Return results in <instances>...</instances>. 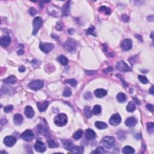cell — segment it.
Returning a JSON list of instances; mask_svg holds the SVG:
<instances>
[{
	"mask_svg": "<svg viewBox=\"0 0 154 154\" xmlns=\"http://www.w3.org/2000/svg\"><path fill=\"white\" fill-rule=\"evenodd\" d=\"M54 123L57 126H64L68 123V116L64 113H60L54 118Z\"/></svg>",
	"mask_w": 154,
	"mask_h": 154,
	"instance_id": "obj_1",
	"label": "cell"
},
{
	"mask_svg": "<svg viewBox=\"0 0 154 154\" xmlns=\"http://www.w3.org/2000/svg\"><path fill=\"white\" fill-rule=\"evenodd\" d=\"M33 35H36L38 31L42 25V19L40 17H36L34 19L33 22Z\"/></svg>",
	"mask_w": 154,
	"mask_h": 154,
	"instance_id": "obj_2",
	"label": "cell"
},
{
	"mask_svg": "<svg viewBox=\"0 0 154 154\" xmlns=\"http://www.w3.org/2000/svg\"><path fill=\"white\" fill-rule=\"evenodd\" d=\"M44 86V83L41 80H35L28 84V87L33 90H40Z\"/></svg>",
	"mask_w": 154,
	"mask_h": 154,
	"instance_id": "obj_3",
	"label": "cell"
},
{
	"mask_svg": "<svg viewBox=\"0 0 154 154\" xmlns=\"http://www.w3.org/2000/svg\"><path fill=\"white\" fill-rule=\"evenodd\" d=\"M54 47V45L51 43H42L41 42L39 45L40 49L46 54L49 53L50 51L53 49Z\"/></svg>",
	"mask_w": 154,
	"mask_h": 154,
	"instance_id": "obj_4",
	"label": "cell"
},
{
	"mask_svg": "<svg viewBox=\"0 0 154 154\" xmlns=\"http://www.w3.org/2000/svg\"><path fill=\"white\" fill-rule=\"evenodd\" d=\"M116 68L120 72H128L131 70V68L123 61H120L117 63Z\"/></svg>",
	"mask_w": 154,
	"mask_h": 154,
	"instance_id": "obj_5",
	"label": "cell"
},
{
	"mask_svg": "<svg viewBox=\"0 0 154 154\" xmlns=\"http://www.w3.org/2000/svg\"><path fill=\"white\" fill-rule=\"evenodd\" d=\"M21 138L26 142H30L33 139L34 133L31 130H27L21 134Z\"/></svg>",
	"mask_w": 154,
	"mask_h": 154,
	"instance_id": "obj_6",
	"label": "cell"
},
{
	"mask_svg": "<svg viewBox=\"0 0 154 154\" xmlns=\"http://www.w3.org/2000/svg\"><path fill=\"white\" fill-rule=\"evenodd\" d=\"M121 120H122V119H121L120 116L117 113V114H113L111 116L109 122H110V123L111 125L117 126L120 123Z\"/></svg>",
	"mask_w": 154,
	"mask_h": 154,
	"instance_id": "obj_7",
	"label": "cell"
},
{
	"mask_svg": "<svg viewBox=\"0 0 154 154\" xmlns=\"http://www.w3.org/2000/svg\"><path fill=\"white\" fill-rule=\"evenodd\" d=\"M64 47L68 51H72L76 48V42L72 39H69L64 43Z\"/></svg>",
	"mask_w": 154,
	"mask_h": 154,
	"instance_id": "obj_8",
	"label": "cell"
},
{
	"mask_svg": "<svg viewBox=\"0 0 154 154\" xmlns=\"http://www.w3.org/2000/svg\"><path fill=\"white\" fill-rule=\"evenodd\" d=\"M16 142V139L13 136H7L4 139V143L7 147H12Z\"/></svg>",
	"mask_w": 154,
	"mask_h": 154,
	"instance_id": "obj_9",
	"label": "cell"
},
{
	"mask_svg": "<svg viewBox=\"0 0 154 154\" xmlns=\"http://www.w3.org/2000/svg\"><path fill=\"white\" fill-rule=\"evenodd\" d=\"M102 142L104 143V144L108 148H110L111 146H113L114 143V139L113 137L111 136H107L103 138Z\"/></svg>",
	"mask_w": 154,
	"mask_h": 154,
	"instance_id": "obj_10",
	"label": "cell"
},
{
	"mask_svg": "<svg viewBox=\"0 0 154 154\" xmlns=\"http://www.w3.org/2000/svg\"><path fill=\"white\" fill-rule=\"evenodd\" d=\"M121 48L125 51H129L132 48V41L129 39H125L122 42Z\"/></svg>",
	"mask_w": 154,
	"mask_h": 154,
	"instance_id": "obj_11",
	"label": "cell"
},
{
	"mask_svg": "<svg viewBox=\"0 0 154 154\" xmlns=\"http://www.w3.org/2000/svg\"><path fill=\"white\" fill-rule=\"evenodd\" d=\"M35 148L37 152L43 153V152H44L45 151H46L47 147H46L45 144L43 142H40V141L39 140H37L35 145Z\"/></svg>",
	"mask_w": 154,
	"mask_h": 154,
	"instance_id": "obj_12",
	"label": "cell"
},
{
	"mask_svg": "<svg viewBox=\"0 0 154 154\" xmlns=\"http://www.w3.org/2000/svg\"><path fill=\"white\" fill-rule=\"evenodd\" d=\"M85 137L87 140H93L96 137V133L93 130H91V129H87V130H85Z\"/></svg>",
	"mask_w": 154,
	"mask_h": 154,
	"instance_id": "obj_13",
	"label": "cell"
},
{
	"mask_svg": "<svg viewBox=\"0 0 154 154\" xmlns=\"http://www.w3.org/2000/svg\"><path fill=\"white\" fill-rule=\"evenodd\" d=\"M11 43V37L9 36H5L0 40L1 45L3 47H7Z\"/></svg>",
	"mask_w": 154,
	"mask_h": 154,
	"instance_id": "obj_14",
	"label": "cell"
},
{
	"mask_svg": "<svg viewBox=\"0 0 154 154\" xmlns=\"http://www.w3.org/2000/svg\"><path fill=\"white\" fill-rule=\"evenodd\" d=\"M35 114V112L31 106H27L25 108V115L28 118H33Z\"/></svg>",
	"mask_w": 154,
	"mask_h": 154,
	"instance_id": "obj_15",
	"label": "cell"
},
{
	"mask_svg": "<svg viewBox=\"0 0 154 154\" xmlns=\"http://www.w3.org/2000/svg\"><path fill=\"white\" fill-rule=\"evenodd\" d=\"M37 108L39 110V111L43 112V111H45L47 109L48 105H49V102L47 101H43V102H37Z\"/></svg>",
	"mask_w": 154,
	"mask_h": 154,
	"instance_id": "obj_16",
	"label": "cell"
},
{
	"mask_svg": "<svg viewBox=\"0 0 154 154\" xmlns=\"http://www.w3.org/2000/svg\"><path fill=\"white\" fill-rule=\"evenodd\" d=\"M137 123V120L134 117H130L125 121V125L128 127H133Z\"/></svg>",
	"mask_w": 154,
	"mask_h": 154,
	"instance_id": "obj_17",
	"label": "cell"
},
{
	"mask_svg": "<svg viewBox=\"0 0 154 154\" xmlns=\"http://www.w3.org/2000/svg\"><path fill=\"white\" fill-rule=\"evenodd\" d=\"M107 94V92L103 89H98L95 91V95L98 98H101L104 97Z\"/></svg>",
	"mask_w": 154,
	"mask_h": 154,
	"instance_id": "obj_18",
	"label": "cell"
},
{
	"mask_svg": "<svg viewBox=\"0 0 154 154\" xmlns=\"http://www.w3.org/2000/svg\"><path fill=\"white\" fill-rule=\"evenodd\" d=\"M71 151L72 153L73 154H81L84 152V147L82 146H72L71 148Z\"/></svg>",
	"mask_w": 154,
	"mask_h": 154,
	"instance_id": "obj_19",
	"label": "cell"
},
{
	"mask_svg": "<svg viewBox=\"0 0 154 154\" xmlns=\"http://www.w3.org/2000/svg\"><path fill=\"white\" fill-rule=\"evenodd\" d=\"M13 120L14 124L16 125H20L23 122V117L21 114H17L14 116Z\"/></svg>",
	"mask_w": 154,
	"mask_h": 154,
	"instance_id": "obj_20",
	"label": "cell"
},
{
	"mask_svg": "<svg viewBox=\"0 0 154 154\" xmlns=\"http://www.w3.org/2000/svg\"><path fill=\"white\" fill-rule=\"evenodd\" d=\"M69 2H70V1H68V2H66V3L62 7L63 16L69 15V13H70V10H69Z\"/></svg>",
	"mask_w": 154,
	"mask_h": 154,
	"instance_id": "obj_21",
	"label": "cell"
},
{
	"mask_svg": "<svg viewBox=\"0 0 154 154\" xmlns=\"http://www.w3.org/2000/svg\"><path fill=\"white\" fill-rule=\"evenodd\" d=\"M57 60L60 64H61L63 66H67L68 64V63H69L68 59L65 56H63V55L59 56L57 58Z\"/></svg>",
	"mask_w": 154,
	"mask_h": 154,
	"instance_id": "obj_22",
	"label": "cell"
},
{
	"mask_svg": "<svg viewBox=\"0 0 154 154\" xmlns=\"http://www.w3.org/2000/svg\"><path fill=\"white\" fill-rule=\"evenodd\" d=\"M17 80L16 78L13 75H11L9 77H8L7 78L5 79L4 80V83L6 84H13L14 83H16V82Z\"/></svg>",
	"mask_w": 154,
	"mask_h": 154,
	"instance_id": "obj_23",
	"label": "cell"
},
{
	"mask_svg": "<svg viewBox=\"0 0 154 154\" xmlns=\"http://www.w3.org/2000/svg\"><path fill=\"white\" fill-rule=\"evenodd\" d=\"M122 152L123 154H133L135 152V149L133 147L129 146H126L124 147L122 149Z\"/></svg>",
	"mask_w": 154,
	"mask_h": 154,
	"instance_id": "obj_24",
	"label": "cell"
},
{
	"mask_svg": "<svg viewBox=\"0 0 154 154\" xmlns=\"http://www.w3.org/2000/svg\"><path fill=\"white\" fill-rule=\"evenodd\" d=\"M95 126L97 128L99 129V130H104L107 128V124L105 122H99V121H97L95 123Z\"/></svg>",
	"mask_w": 154,
	"mask_h": 154,
	"instance_id": "obj_25",
	"label": "cell"
},
{
	"mask_svg": "<svg viewBox=\"0 0 154 154\" xmlns=\"http://www.w3.org/2000/svg\"><path fill=\"white\" fill-rule=\"evenodd\" d=\"M136 109L135 107V104L133 102H129V104H128L127 107H126V110H127L128 112H134L135 111V110Z\"/></svg>",
	"mask_w": 154,
	"mask_h": 154,
	"instance_id": "obj_26",
	"label": "cell"
},
{
	"mask_svg": "<svg viewBox=\"0 0 154 154\" xmlns=\"http://www.w3.org/2000/svg\"><path fill=\"white\" fill-rule=\"evenodd\" d=\"M84 114H85V116H86L87 118H90V117H92V111L91 108L89 107V106H85L84 107Z\"/></svg>",
	"mask_w": 154,
	"mask_h": 154,
	"instance_id": "obj_27",
	"label": "cell"
},
{
	"mask_svg": "<svg viewBox=\"0 0 154 154\" xmlns=\"http://www.w3.org/2000/svg\"><path fill=\"white\" fill-rule=\"evenodd\" d=\"M117 99L119 102H124L126 100V96L125 94L123 93H118L117 95Z\"/></svg>",
	"mask_w": 154,
	"mask_h": 154,
	"instance_id": "obj_28",
	"label": "cell"
},
{
	"mask_svg": "<svg viewBox=\"0 0 154 154\" xmlns=\"http://www.w3.org/2000/svg\"><path fill=\"white\" fill-rule=\"evenodd\" d=\"M83 134V131L81 130H79L73 134V138L75 139V140H78V139H81L82 137Z\"/></svg>",
	"mask_w": 154,
	"mask_h": 154,
	"instance_id": "obj_29",
	"label": "cell"
},
{
	"mask_svg": "<svg viewBox=\"0 0 154 154\" xmlns=\"http://www.w3.org/2000/svg\"><path fill=\"white\" fill-rule=\"evenodd\" d=\"M147 130L149 133L153 134L154 132V123L153 122H148L147 123Z\"/></svg>",
	"mask_w": 154,
	"mask_h": 154,
	"instance_id": "obj_30",
	"label": "cell"
},
{
	"mask_svg": "<svg viewBox=\"0 0 154 154\" xmlns=\"http://www.w3.org/2000/svg\"><path fill=\"white\" fill-rule=\"evenodd\" d=\"M101 110H102L101 109V107L99 105H95L94 106V107H93L92 112H93V114H95V115H98V114H100L101 113Z\"/></svg>",
	"mask_w": 154,
	"mask_h": 154,
	"instance_id": "obj_31",
	"label": "cell"
},
{
	"mask_svg": "<svg viewBox=\"0 0 154 154\" xmlns=\"http://www.w3.org/2000/svg\"><path fill=\"white\" fill-rule=\"evenodd\" d=\"M72 144H73V143L70 140H66L64 142V146L66 149L68 151H71V148L72 147Z\"/></svg>",
	"mask_w": 154,
	"mask_h": 154,
	"instance_id": "obj_32",
	"label": "cell"
},
{
	"mask_svg": "<svg viewBox=\"0 0 154 154\" xmlns=\"http://www.w3.org/2000/svg\"><path fill=\"white\" fill-rule=\"evenodd\" d=\"M92 153H96V154H103L107 153V151H105V149H104V148L102 147L99 146L98 147H97L95 151H93Z\"/></svg>",
	"mask_w": 154,
	"mask_h": 154,
	"instance_id": "obj_33",
	"label": "cell"
},
{
	"mask_svg": "<svg viewBox=\"0 0 154 154\" xmlns=\"http://www.w3.org/2000/svg\"><path fill=\"white\" fill-rule=\"evenodd\" d=\"M48 144L49 147H51V148H55V147H59V144L53 140H51V139L48 140Z\"/></svg>",
	"mask_w": 154,
	"mask_h": 154,
	"instance_id": "obj_34",
	"label": "cell"
},
{
	"mask_svg": "<svg viewBox=\"0 0 154 154\" xmlns=\"http://www.w3.org/2000/svg\"><path fill=\"white\" fill-rule=\"evenodd\" d=\"M72 95V90L70 88L66 87L63 92V96L65 97H69Z\"/></svg>",
	"mask_w": 154,
	"mask_h": 154,
	"instance_id": "obj_35",
	"label": "cell"
},
{
	"mask_svg": "<svg viewBox=\"0 0 154 154\" xmlns=\"http://www.w3.org/2000/svg\"><path fill=\"white\" fill-rule=\"evenodd\" d=\"M65 83L69 84H70L71 85H72V86L75 87L77 85V82L75 80H74V79H70V80H66Z\"/></svg>",
	"mask_w": 154,
	"mask_h": 154,
	"instance_id": "obj_36",
	"label": "cell"
},
{
	"mask_svg": "<svg viewBox=\"0 0 154 154\" xmlns=\"http://www.w3.org/2000/svg\"><path fill=\"white\" fill-rule=\"evenodd\" d=\"M138 78H139V80H140V81L142 83L147 84V83H148V80H147V78L146 77H144V76L139 75Z\"/></svg>",
	"mask_w": 154,
	"mask_h": 154,
	"instance_id": "obj_37",
	"label": "cell"
},
{
	"mask_svg": "<svg viewBox=\"0 0 154 154\" xmlns=\"http://www.w3.org/2000/svg\"><path fill=\"white\" fill-rule=\"evenodd\" d=\"M13 109V106L12 105H9L5 107L4 110L6 113H10L12 111Z\"/></svg>",
	"mask_w": 154,
	"mask_h": 154,
	"instance_id": "obj_38",
	"label": "cell"
},
{
	"mask_svg": "<svg viewBox=\"0 0 154 154\" xmlns=\"http://www.w3.org/2000/svg\"><path fill=\"white\" fill-rule=\"evenodd\" d=\"M95 30V27H93V26H92V27H90V28H89L87 29V31L86 32V34L87 35H93V36H96L94 35V33H93V31H94Z\"/></svg>",
	"mask_w": 154,
	"mask_h": 154,
	"instance_id": "obj_39",
	"label": "cell"
},
{
	"mask_svg": "<svg viewBox=\"0 0 154 154\" xmlns=\"http://www.w3.org/2000/svg\"><path fill=\"white\" fill-rule=\"evenodd\" d=\"M63 24L61 22H57L56 25V30L58 31H61L63 30Z\"/></svg>",
	"mask_w": 154,
	"mask_h": 154,
	"instance_id": "obj_40",
	"label": "cell"
},
{
	"mask_svg": "<svg viewBox=\"0 0 154 154\" xmlns=\"http://www.w3.org/2000/svg\"><path fill=\"white\" fill-rule=\"evenodd\" d=\"M84 96L85 99L90 100L92 98V95L91 93H90V92H87V93H85V94H84Z\"/></svg>",
	"mask_w": 154,
	"mask_h": 154,
	"instance_id": "obj_41",
	"label": "cell"
},
{
	"mask_svg": "<svg viewBox=\"0 0 154 154\" xmlns=\"http://www.w3.org/2000/svg\"><path fill=\"white\" fill-rule=\"evenodd\" d=\"M122 20L124 22H128L129 21H130V18L128 15L126 14H123V15L122 16Z\"/></svg>",
	"mask_w": 154,
	"mask_h": 154,
	"instance_id": "obj_42",
	"label": "cell"
},
{
	"mask_svg": "<svg viewBox=\"0 0 154 154\" xmlns=\"http://www.w3.org/2000/svg\"><path fill=\"white\" fill-rule=\"evenodd\" d=\"M29 13L31 14V16H33L36 14V10L35 9H34L33 7L30 8V10H29Z\"/></svg>",
	"mask_w": 154,
	"mask_h": 154,
	"instance_id": "obj_43",
	"label": "cell"
},
{
	"mask_svg": "<svg viewBox=\"0 0 154 154\" xmlns=\"http://www.w3.org/2000/svg\"><path fill=\"white\" fill-rule=\"evenodd\" d=\"M85 73L89 75H93L97 73V71H85Z\"/></svg>",
	"mask_w": 154,
	"mask_h": 154,
	"instance_id": "obj_44",
	"label": "cell"
},
{
	"mask_svg": "<svg viewBox=\"0 0 154 154\" xmlns=\"http://www.w3.org/2000/svg\"><path fill=\"white\" fill-rule=\"evenodd\" d=\"M112 71H113L112 67H108V68H106V69H104L103 71H104V73L105 74H108L109 72H110Z\"/></svg>",
	"mask_w": 154,
	"mask_h": 154,
	"instance_id": "obj_45",
	"label": "cell"
},
{
	"mask_svg": "<svg viewBox=\"0 0 154 154\" xmlns=\"http://www.w3.org/2000/svg\"><path fill=\"white\" fill-rule=\"evenodd\" d=\"M146 108H147V110H149L150 111H151V112H153V111H154L153 105H151V104H147L146 105Z\"/></svg>",
	"mask_w": 154,
	"mask_h": 154,
	"instance_id": "obj_46",
	"label": "cell"
},
{
	"mask_svg": "<svg viewBox=\"0 0 154 154\" xmlns=\"http://www.w3.org/2000/svg\"><path fill=\"white\" fill-rule=\"evenodd\" d=\"M116 77H118V78H119L120 79V80H121V81H122V83H123V84H124V85H125V86H126H126H127V85H127V84H126V82H125V81H124V80H123V78H122V75H119V74H117V75H116Z\"/></svg>",
	"mask_w": 154,
	"mask_h": 154,
	"instance_id": "obj_47",
	"label": "cell"
},
{
	"mask_svg": "<svg viewBox=\"0 0 154 154\" xmlns=\"http://www.w3.org/2000/svg\"><path fill=\"white\" fill-rule=\"evenodd\" d=\"M107 9H108V7H105V6H101V7L99 8V12L105 11V12Z\"/></svg>",
	"mask_w": 154,
	"mask_h": 154,
	"instance_id": "obj_48",
	"label": "cell"
},
{
	"mask_svg": "<svg viewBox=\"0 0 154 154\" xmlns=\"http://www.w3.org/2000/svg\"><path fill=\"white\" fill-rule=\"evenodd\" d=\"M25 71V67L23 66H21V67L19 68V71L20 72H24Z\"/></svg>",
	"mask_w": 154,
	"mask_h": 154,
	"instance_id": "obj_49",
	"label": "cell"
},
{
	"mask_svg": "<svg viewBox=\"0 0 154 154\" xmlns=\"http://www.w3.org/2000/svg\"><path fill=\"white\" fill-rule=\"evenodd\" d=\"M147 20H148L149 21H150V22H152V21H154V15L153 14H152V15L149 16L147 17Z\"/></svg>",
	"mask_w": 154,
	"mask_h": 154,
	"instance_id": "obj_50",
	"label": "cell"
},
{
	"mask_svg": "<svg viewBox=\"0 0 154 154\" xmlns=\"http://www.w3.org/2000/svg\"><path fill=\"white\" fill-rule=\"evenodd\" d=\"M17 53H18V55H22L24 53V51L23 49H22V48H21V49H19V51L17 52Z\"/></svg>",
	"mask_w": 154,
	"mask_h": 154,
	"instance_id": "obj_51",
	"label": "cell"
},
{
	"mask_svg": "<svg viewBox=\"0 0 154 154\" xmlns=\"http://www.w3.org/2000/svg\"><path fill=\"white\" fill-rule=\"evenodd\" d=\"M133 99L135 101V102L137 104V105H140V102L139 101V99H137L136 98H133Z\"/></svg>",
	"mask_w": 154,
	"mask_h": 154,
	"instance_id": "obj_52",
	"label": "cell"
},
{
	"mask_svg": "<svg viewBox=\"0 0 154 154\" xmlns=\"http://www.w3.org/2000/svg\"><path fill=\"white\" fill-rule=\"evenodd\" d=\"M149 93H151L152 95L154 94V86L151 87V89H150L149 90Z\"/></svg>",
	"mask_w": 154,
	"mask_h": 154,
	"instance_id": "obj_53",
	"label": "cell"
},
{
	"mask_svg": "<svg viewBox=\"0 0 154 154\" xmlns=\"http://www.w3.org/2000/svg\"><path fill=\"white\" fill-rule=\"evenodd\" d=\"M51 36L52 37L54 38V39H56V40H59V36H57V35H55V34H53V35H51Z\"/></svg>",
	"mask_w": 154,
	"mask_h": 154,
	"instance_id": "obj_54",
	"label": "cell"
},
{
	"mask_svg": "<svg viewBox=\"0 0 154 154\" xmlns=\"http://www.w3.org/2000/svg\"><path fill=\"white\" fill-rule=\"evenodd\" d=\"M68 32H69V33L70 34V35H72V33L74 32V30H73V28H70L68 30Z\"/></svg>",
	"mask_w": 154,
	"mask_h": 154,
	"instance_id": "obj_55",
	"label": "cell"
},
{
	"mask_svg": "<svg viewBox=\"0 0 154 154\" xmlns=\"http://www.w3.org/2000/svg\"><path fill=\"white\" fill-rule=\"evenodd\" d=\"M135 37H136L137 38L138 40H140V41H142V42L143 41V39H142V37L140 36H139V35H135Z\"/></svg>",
	"mask_w": 154,
	"mask_h": 154,
	"instance_id": "obj_56",
	"label": "cell"
},
{
	"mask_svg": "<svg viewBox=\"0 0 154 154\" xmlns=\"http://www.w3.org/2000/svg\"><path fill=\"white\" fill-rule=\"evenodd\" d=\"M153 35H154V34H153V32H152V34H151V38H152V39H154V37H153Z\"/></svg>",
	"mask_w": 154,
	"mask_h": 154,
	"instance_id": "obj_57",
	"label": "cell"
}]
</instances>
